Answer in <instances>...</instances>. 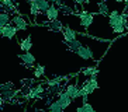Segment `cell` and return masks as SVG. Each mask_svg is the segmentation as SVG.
Listing matches in <instances>:
<instances>
[{"label":"cell","instance_id":"cell-15","mask_svg":"<svg viewBox=\"0 0 128 112\" xmlns=\"http://www.w3.org/2000/svg\"><path fill=\"white\" fill-rule=\"evenodd\" d=\"M48 109H49V112H64L65 111L60 107V104L58 102V100L52 101V102H48Z\"/></svg>","mask_w":128,"mask_h":112},{"label":"cell","instance_id":"cell-33","mask_svg":"<svg viewBox=\"0 0 128 112\" xmlns=\"http://www.w3.org/2000/svg\"><path fill=\"white\" fill-rule=\"evenodd\" d=\"M34 112H45V111H44V109H38V108H37Z\"/></svg>","mask_w":128,"mask_h":112},{"label":"cell","instance_id":"cell-32","mask_svg":"<svg viewBox=\"0 0 128 112\" xmlns=\"http://www.w3.org/2000/svg\"><path fill=\"white\" fill-rule=\"evenodd\" d=\"M76 112H83V108L82 107H78V108H76Z\"/></svg>","mask_w":128,"mask_h":112},{"label":"cell","instance_id":"cell-25","mask_svg":"<svg viewBox=\"0 0 128 112\" xmlns=\"http://www.w3.org/2000/svg\"><path fill=\"white\" fill-rule=\"evenodd\" d=\"M113 28V31L116 34H124L125 30H127V27L125 25H116V27H111Z\"/></svg>","mask_w":128,"mask_h":112},{"label":"cell","instance_id":"cell-6","mask_svg":"<svg viewBox=\"0 0 128 112\" xmlns=\"http://www.w3.org/2000/svg\"><path fill=\"white\" fill-rule=\"evenodd\" d=\"M65 93L68 94L72 100H78V98H80V87L78 86V83L68 84V86L65 87Z\"/></svg>","mask_w":128,"mask_h":112},{"label":"cell","instance_id":"cell-13","mask_svg":"<svg viewBox=\"0 0 128 112\" xmlns=\"http://www.w3.org/2000/svg\"><path fill=\"white\" fill-rule=\"evenodd\" d=\"M18 44H20V48H21V51H23V52H30L31 48H32V41H31V37H30V35H28L26 39H21V41H18Z\"/></svg>","mask_w":128,"mask_h":112},{"label":"cell","instance_id":"cell-24","mask_svg":"<svg viewBox=\"0 0 128 112\" xmlns=\"http://www.w3.org/2000/svg\"><path fill=\"white\" fill-rule=\"evenodd\" d=\"M82 108H83V112H94V108L92 107V104L87 102V101H83Z\"/></svg>","mask_w":128,"mask_h":112},{"label":"cell","instance_id":"cell-30","mask_svg":"<svg viewBox=\"0 0 128 112\" xmlns=\"http://www.w3.org/2000/svg\"><path fill=\"white\" fill-rule=\"evenodd\" d=\"M117 3H128V0H114Z\"/></svg>","mask_w":128,"mask_h":112},{"label":"cell","instance_id":"cell-17","mask_svg":"<svg viewBox=\"0 0 128 112\" xmlns=\"http://www.w3.org/2000/svg\"><path fill=\"white\" fill-rule=\"evenodd\" d=\"M0 24H3V25L12 24V15L8 14L7 11H2L0 13Z\"/></svg>","mask_w":128,"mask_h":112},{"label":"cell","instance_id":"cell-7","mask_svg":"<svg viewBox=\"0 0 128 112\" xmlns=\"http://www.w3.org/2000/svg\"><path fill=\"white\" fill-rule=\"evenodd\" d=\"M59 13H60V8L58 7L56 4H51L49 8L45 11V17H46V21H54V20H58L59 17Z\"/></svg>","mask_w":128,"mask_h":112},{"label":"cell","instance_id":"cell-22","mask_svg":"<svg viewBox=\"0 0 128 112\" xmlns=\"http://www.w3.org/2000/svg\"><path fill=\"white\" fill-rule=\"evenodd\" d=\"M45 76V67L42 64H37V67L34 69V77L35 78H41Z\"/></svg>","mask_w":128,"mask_h":112},{"label":"cell","instance_id":"cell-12","mask_svg":"<svg viewBox=\"0 0 128 112\" xmlns=\"http://www.w3.org/2000/svg\"><path fill=\"white\" fill-rule=\"evenodd\" d=\"M44 27H46L49 31H54V32H58V31L64 30V24L59 21V20H54V21H46L45 24H42Z\"/></svg>","mask_w":128,"mask_h":112},{"label":"cell","instance_id":"cell-27","mask_svg":"<svg viewBox=\"0 0 128 112\" xmlns=\"http://www.w3.org/2000/svg\"><path fill=\"white\" fill-rule=\"evenodd\" d=\"M76 4H79V6H83L84 3H87V0H73Z\"/></svg>","mask_w":128,"mask_h":112},{"label":"cell","instance_id":"cell-16","mask_svg":"<svg viewBox=\"0 0 128 112\" xmlns=\"http://www.w3.org/2000/svg\"><path fill=\"white\" fill-rule=\"evenodd\" d=\"M64 80H68V77H55V78H48L46 80V86L48 87H54V86H60Z\"/></svg>","mask_w":128,"mask_h":112},{"label":"cell","instance_id":"cell-29","mask_svg":"<svg viewBox=\"0 0 128 112\" xmlns=\"http://www.w3.org/2000/svg\"><path fill=\"white\" fill-rule=\"evenodd\" d=\"M4 102H6V100H4V98L2 97V95H0V108L3 107V104H4Z\"/></svg>","mask_w":128,"mask_h":112},{"label":"cell","instance_id":"cell-19","mask_svg":"<svg viewBox=\"0 0 128 112\" xmlns=\"http://www.w3.org/2000/svg\"><path fill=\"white\" fill-rule=\"evenodd\" d=\"M14 90V84L12 81H7V83H3L2 86H0V95H3L4 93H8V91H12Z\"/></svg>","mask_w":128,"mask_h":112},{"label":"cell","instance_id":"cell-26","mask_svg":"<svg viewBox=\"0 0 128 112\" xmlns=\"http://www.w3.org/2000/svg\"><path fill=\"white\" fill-rule=\"evenodd\" d=\"M52 1H54V4H56L58 7H60L64 4V0H52Z\"/></svg>","mask_w":128,"mask_h":112},{"label":"cell","instance_id":"cell-2","mask_svg":"<svg viewBox=\"0 0 128 112\" xmlns=\"http://www.w3.org/2000/svg\"><path fill=\"white\" fill-rule=\"evenodd\" d=\"M78 17L80 18V24H82L84 28H89V27L93 24L94 13H87L86 10H82L80 13H78Z\"/></svg>","mask_w":128,"mask_h":112},{"label":"cell","instance_id":"cell-4","mask_svg":"<svg viewBox=\"0 0 128 112\" xmlns=\"http://www.w3.org/2000/svg\"><path fill=\"white\" fill-rule=\"evenodd\" d=\"M45 93V87L42 84H38L35 87H30L28 88V93L26 94V98L27 100H34V98H40L41 94Z\"/></svg>","mask_w":128,"mask_h":112},{"label":"cell","instance_id":"cell-10","mask_svg":"<svg viewBox=\"0 0 128 112\" xmlns=\"http://www.w3.org/2000/svg\"><path fill=\"white\" fill-rule=\"evenodd\" d=\"M62 34H64V39H65V42L68 44V42H70V41H75V39H78V32H76L75 30H72L70 27H64V30H62Z\"/></svg>","mask_w":128,"mask_h":112},{"label":"cell","instance_id":"cell-3","mask_svg":"<svg viewBox=\"0 0 128 112\" xmlns=\"http://www.w3.org/2000/svg\"><path fill=\"white\" fill-rule=\"evenodd\" d=\"M12 24L20 31H26L28 28V22L21 14H14L12 17Z\"/></svg>","mask_w":128,"mask_h":112},{"label":"cell","instance_id":"cell-28","mask_svg":"<svg viewBox=\"0 0 128 112\" xmlns=\"http://www.w3.org/2000/svg\"><path fill=\"white\" fill-rule=\"evenodd\" d=\"M122 14H125L128 17V3H125V6H124V10H122Z\"/></svg>","mask_w":128,"mask_h":112},{"label":"cell","instance_id":"cell-34","mask_svg":"<svg viewBox=\"0 0 128 112\" xmlns=\"http://www.w3.org/2000/svg\"><path fill=\"white\" fill-rule=\"evenodd\" d=\"M27 3H31V1H34V0H26Z\"/></svg>","mask_w":128,"mask_h":112},{"label":"cell","instance_id":"cell-31","mask_svg":"<svg viewBox=\"0 0 128 112\" xmlns=\"http://www.w3.org/2000/svg\"><path fill=\"white\" fill-rule=\"evenodd\" d=\"M3 30H4V25H3V24H0V35L3 34Z\"/></svg>","mask_w":128,"mask_h":112},{"label":"cell","instance_id":"cell-8","mask_svg":"<svg viewBox=\"0 0 128 112\" xmlns=\"http://www.w3.org/2000/svg\"><path fill=\"white\" fill-rule=\"evenodd\" d=\"M56 100H58V102L60 104V107H62L64 109H66L69 105L73 102V100H72L68 94L65 93V90H64V91H60V93L58 94V98H56Z\"/></svg>","mask_w":128,"mask_h":112},{"label":"cell","instance_id":"cell-1","mask_svg":"<svg viewBox=\"0 0 128 112\" xmlns=\"http://www.w3.org/2000/svg\"><path fill=\"white\" fill-rule=\"evenodd\" d=\"M108 21H110V25L111 27H116V25H125L128 28V20H127V15L120 13L118 10H114L108 14Z\"/></svg>","mask_w":128,"mask_h":112},{"label":"cell","instance_id":"cell-21","mask_svg":"<svg viewBox=\"0 0 128 112\" xmlns=\"http://www.w3.org/2000/svg\"><path fill=\"white\" fill-rule=\"evenodd\" d=\"M66 46H68L69 51H72V52H76V51H78V49L82 46V42H80L79 39H75V41L68 42V44H66Z\"/></svg>","mask_w":128,"mask_h":112},{"label":"cell","instance_id":"cell-20","mask_svg":"<svg viewBox=\"0 0 128 112\" xmlns=\"http://www.w3.org/2000/svg\"><path fill=\"white\" fill-rule=\"evenodd\" d=\"M38 3V8H40V13H44L45 14V11L49 8L51 3H49V0H37Z\"/></svg>","mask_w":128,"mask_h":112},{"label":"cell","instance_id":"cell-23","mask_svg":"<svg viewBox=\"0 0 128 112\" xmlns=\"http://www.w3.org/2000/svg\"><path fill=\"white\" fill-rule=\"evenodd\" d=\"M30 11H31V14L34 15V17H37V15L40 14V8H38L37 0H34V1H31L30 3Z\"/></svg>","mask_w":128,"mask_h":112},{"label":"cell","instance_id":"cell-14","mask_svg":"<svg viewBox=\"0 0 128 112\" xmlns=\"http://www.w3.org/2000/svg\"><path fill=\"white\" fill-rule=\"evenodd\" d=\"M82 74H84L86 77H93V76H97L98 74V69L96 66H90V67H86L82 70Z\"/></svg>","mask_w":128,"mask_h":112},{"label":"cell","instance_id":"cell-18","mask_svg":"<svg viewBox=\"0 0 128 112\" xmlns=\"http://www.w3.org/2000/svg\"><path fill=\"white\" fill-rule=\"evenodd\" d=\"M110 11V8H108V6H107V3L106 1H98V14H102V15H107L108 17V13Z\"/></svg>","mask_w":128,"mask_h":112},{"label":"cell","instance_id":"cell-5","mask_svg":"<svg viewBox=\"0 0 128 112\" xmlns=\"http://www.w3.org/2000/svg\"><path fill=\"white\" fill-rule=\"evenodd\" d=\"M18 57H20V60H21V63L26 67H28V69H31V67L35 64V56L31 52H24V53H21V55H18Z\"/></svg>","mask_w":128,"mask_h":112},{"label":"cell","instance_id":"cell-9","mask_svg":"<svg viewBox=\"0 0 128 112\" xmlns=\"http://www.w3.org/2000/svg\"><path fill=\"white\" fill-rule=\"evenodd\" d=\"M76 55L80 56L82 59L87 60V59H93V51H92V48H89V46H84V45H82L78 51H76Z\"/></svg>","mask_w":128,"mask_h":112},{"label":"cell","instance_id":"cell-35","mask_svg":"<svg viewBox=\"0 0 128 112\" xmlns=\"http://www.w3.org/2000/svg\"><path fill=\"white\" fill-rule=\"evenodd\" d=\"M103 1H104V0H103Z\"/></svg>","mask_w":128,"mask_h":112},{"label":"cell","instance_id":"cell-11","mask_svg":"<svg viewBox=\"0 0 128 112\" xmlns=\"http://www.w3.org/2000/svg\"><path fill=\"white\" fill-rule=\"evenodd\" d=\"M17 28H16L13 24H7V25H4V30H3V34H2V37L7 38V39H13V38H16V35H17Z\"/></svg>","mask_w":128,"mask_h":112}]
</instances>
